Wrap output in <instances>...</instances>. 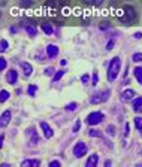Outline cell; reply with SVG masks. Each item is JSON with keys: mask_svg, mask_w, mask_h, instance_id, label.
<instances>
[{"mask_svg": "<svg viewBox=\"0 0 142 167\" xmlns=\"http://www.w3.org/2000/svg\"><path fill=\"white\" fill-rule=\"evenodd\" d=\"M120 70H121V60H120V57H114L108 66V81L114 82L120 73Z\"/></svg>", "mask_w": 142, "mask_h": 167, "instance_id": "cell-1", "label": "cell"}, {"mask_svg": "<svg viewBox=\"0 0 142 167\" xmlns=\"http://www.w3.org/2000/svg\"><path fill=\"white\" fill-rule=\"evenodd\" d=\"M60 166H61L60 161H51V163H50V167H60Z\"/></svg>", "mask_w": 142, "mask_h": 167, "instance_id": "cell-33", "label": "cell"}, {"mask_svg": "<svg viewBox=\"0 0 142 167\" xmlns=\"http://www.w3.org/2000/svg\"><path fill=\"white\" fill-rule=\"evenodd\" d=\"M26 32L30 37H35L37 35V30H36L35 24H26Z\"/></svg>", "mask_w": 142, "mask_h": 167, "instance_id": "cell-15", "label": "cell"}, {"mask_svg": "<svg viewBox=\"0 0 142 167\" xmlns=\"http://www.w3.org/2000/svg\"><path fill=\"white\" fill-rule=\"evenodd\" d=\"M106 133L108 134H111V136H115V127H114V125H108Z\"/></svg>", "mask_w": 142, "mask_h": 167, "instance_id": "cell-28", "label": "cell"}, {"mask_svg": "<svg viewBox=\"0 0 142 167\" xmlns=\"http://www.w3.org/2000/svg\"><path fill=\"white\" fill-rule=\"evenodd\" d=\"M133 75H135L136 81L142 85V67H135V69H133Z\"/></svg>", "mask_w": 142, "mask_h": 167, "instance_id": "cell-17", "label": "cell"}, {"mask_svg": "<svg viewBox=\"0 0 142 167\" xmlns=\"http://www.w3.org/2000/svg\"><path fill=\"white\" fill-rule=\"evenodd\" d=\"M39 166V160H24L21 163V167H37Z\"/></svg>", "mask_w": 142, "mask_h": 167, "instance_id": "cell-16", "label": "cell"}, {"mask_svg": "<svg viewBox=\"0 0 142 167\" xmlns=\"http://www.w3.org/2000/svg\"><path fill=\"white\" fill-rule=\"evenodd\" d=\"M27 133L30 134L29 145H30V146H36V145L39 143V136H37V133L35 131V129H29V131H27Z\"/></svg>", "mask_w": 142, "mask_h": 167, "instance_id": "cell-7", "label": "cell"}, {"mask_svg": "<svg viewBox=\"0 0 142 167\" xmlns=\"http://www.w3.org/2000/svg\"><path fill=\"white\" fill-rule=\"evenodd\" d=\"M88 81H90V76L87 73L81 76V82H82V84H88Z\"/></svg>", "mask_w": 142, "mask_h": 167, "instance_id": "cell-31", "label": "cell"}, {"mask_svg": "<svg viewBox=\"0 0 142 167\" xmlns=\"http://www.w3.org/2000/svg\"><path fill=\"white\" fill-rule=\"evenodd\" d=\"M76 108H78V105H76V103L73 102V103H69V105L66 106V111H75Z\"/></svg>", "mask_w": 142, "mask_h": 167, "instance_id": "cell-29", "label": "cell"}, {"mask_svg": "<svg viewBox=\"0 0 142 167\" xmlns=\"http://www.w3.org/2000/svg\"><path fill=\"white\" fill-rule=\"evenodd\" d=\"M112 48H114V40H111V42H108V43H106V49H108V51H111Z\"/></svg>", "mask_w": 142, "mask_h": 167, "instance_id": "cell-34", "label": "cell"}, {"mask_svg": "<svg viewBox=\"0 0 142 167\" xmlns=\"http://www.w3.org/2000/svg\"><path fill=\"white\" fill-rule=\"evenodd\" d=\"M3 140H5V136L2 134V136H0V148L3 146Z\"/></svg>", "mask_w": 142, "mask_h": 167, "instance_id": "cell-38", "label": "cell"}, {"mask_svg": "<svg viewBox=\"0 0 142 167\" xmlns=\"http://www.w3.org/2000/svg\"><path fill=\"white\" fill-rule=\"evenodd\" d=\"M11 116H12L11 111H5L2 113V116H0V129H5L11 122Z\"/></svg>", "mask_w": 142, "mask_h": 167, "instance_id": "cell-6", "label": "cell"}, {"mask_svg": "<svg viewBox=\"0 0 142 167\" xmlns=\"http://www.w3.org/2000/svg\"><path fill=\"white\" fill-rule=\"evenodd\" d=\"M97 163H99V155L97 154H91L88 157V160H87V163H85V166L93 167V166H97Z\"/></svg>", "mask_w": 142, "mask_h": 167, "instance_id": "cell-11", "label": "cell"}, {"mask_svg": "<svg viewBox=\"0 0 142 167\" xmlns=\"http://www.w3.org/2000/svg\"><path fill=\"white\" fill-rule=\"evenodd\" d=\"M105 166H106V167L111 166V161H109V160H106V161H105Z\"/></svg>", "mask_w": 142, "mask_h": 167, "instance_id": "cell-40", "label": "cell"}, {"mask_svg": "<svg viewBox=\"0 0 142 167\" xmlns=\"http://www.w3.org/2000/svg\"><path fill=\"white\" fill-rule=\"evenodd\" d=\"M6 49H8V40L2 39V40H0V52H5Z\"/></svg>", "mask_w": 142, "mask_h": 167, "instance_id": "cell-21", "label": "cell"}, {"mask_svg": "<svg viewBox=\"0 0 142 167\" xmlns=\"http://www.w3.org/2000/svg\"><path fill=\"white\" fill-rule=\"evenodd\" d=\"M87 145L84 143V142H76V145L73 146V155L76 157V158H81V157H84L85 154H87Z\"/></svg>", "mask_w": 142, "mask_h": 167, "instance_id": "cell-4", "label": "cell"}, {"mask_svg": "<svg viewBox=\"0 0 142 167\" xmlns=\"http://www.w3.org/2000/svg\"><path fill=\"white\" fill-rule=\"evenodd\" d=\"M6 81H8V84H11V85L17 84V81H18V73H17V70H15V69H11V70L8 72Z\"/></svg>", "mask_w": 142, "mask_h": 167, "instance_id": "cell-8", "label": "cell"}, {"mask_svg": "<svg viewBox=\"0 0 142 167\" xmlns=\"http://www.w3.org/2000/svg\"><path fill=\"white\" fill-rule=\"evenodd\" d=\"M135 39H142V33H139V32L135 33Z\"/></svg>", "mask_w": 142, "mask_h": 167, "instance_id": "cell-37", "label": "cell"}, {"mask_svg": "<svg viewBox=\"0 0 142 167\" xmlns=\"http://www.w3.org/2000/svg\"><path fill=\"white\" fill-rule=\"evenodd\" d=\"M6 66H8V61H6L3 57H0V72H2V70H5V69H6Z\"/></svg>", "mask_w": 142, "mask_h": 167, "instance_id": "cell-25", "label": "cell"}, {"mask_svg": "<svg viewBox=\"0 0 142 167\" xmlns=\"http://www.w3.org/2000/svg\"><path fill=\"white\" fill-rule=\"evenodd\" d=\"M97 81H99V75H97V72H94L93 79H91V85H97Z\"/></svg>", "mask_w": 142, "mask_h": 167, "instance_id": "cell-27", "label": "cell"}, {"mask_svg": "<svg viewBox=\"0 0 142 167\" xmlns=\"http://www.w3.org/2000/svg\"><path fill=\"white\" fill-rule=\"evenodd\" d=\"M88 136H90V137H100V131L91 129V130L88 131Z\"/></svg>", "mask_w": 142, "mask_h": 167, "instance_id": "cell-24", "label": "cell"}, {"mask_svg": "<svg viewBox=\"0 0 142 167\" xmlns=\"http://www.w3.org/2000/svg\"><path fill=\"white\" fill-rule=\"evenodd\" d=\"M27 91H29V95H35L36 91H37V87H36V85H30Z\"/></svg>", "mask_w": 142, "mask_h": 167, "instance_id": "cell-26", "label": "cell"}, {"mask_svg": "<svg viewBox=\"0 0 142 167\" xmlns=\"http://www.w3.org/2000/svg\"><path fill=\"white\" fill-rule=\"evenodd\" d=\"M57 54H58V48H57L55 45H48V46H47V55L50 57V58L57 57Z\"/></svg>", "mask_w": 142, "mask_h": 167, "instance_id": "cell-12", "label": "cell"}, {"mask_svg": "<svg viewBox=\"0 0 142 167\" xmlns=\"http://www.w3.org/2000/svg\"><path fill=\"white\" fill-rule=\"evenodd\" d=\"M40 129L43 130V136L47 137V139H51L54 136V131H53V129L47 124V122H40Z\"/></svg>", "mask_w": 142, "mask_h": 167, "instance_id": "cell-9", "label": "cell"}, {"mask_svg": "<svg viewBox=\"0 0 142 167\" xmlns=\"http://www.w3.org/2000/svg\"><path fill=\"white\" fill-rule=\"evenodd\" d=\"M60 66H66V60H60Z\"/></svg>", "mask_w": 142, "mask_h": 167, "instance_id": "cell-39", "label": "cell"}, {"mask_svg": "<svg viewBox=\"0 0 142 167\" xmlns=\"http://www.w3.org/2000/svg\"><path fill=\"white\" fill-rule=\"evenodd\" d=\"M133 122H135V127H136V130H138V131H142V116H136V118L133 119Z\"/></svg>", "mask_w": 142, "mask_h": 167, "instance_id": "cell-20", "label": "cell"}, {"mask_svg": "<svg viewBox=\"0 0 142 167\" xmlns=\"http://www.w3.org/2000/svg\"><path fill=\"white\" fill-rule=\"evenodd\" d=\"M103 3V0H93V5H96V6H100Z\"/></svg>", "mask_w": 142, "mask_h": 167, "instance_id": "cell-36", "label": "cell"}, {"mask_svg": "<svg viewBox=\"0 0 142 167\" xmlns=\"http://www.w3.org/2000/svg\"><path fill=\"white\" fill-rule=\"evenodd\" d=\"M79 127H81V121L76 119V122H75V125H73V133H78V131H79Z\"/></svg>", "mask_w": 142, "mask_h": 167, "instance_id": "cell-30", "label": "cell"}, {"mask_svg": "<svg viewBox=\"0 0 142 167\" xmlns=\"http://www.w3.org/2000/svg\"><path fill=\"white\" fill-rule=\"evenodd\" d=\"M0 17H2V12H0Z\"/></svg>", "mask_w": 142, "mask_h": 167, "instance_id": "cell-41", "label": "cell"}, {"mask_svg": "<svg viewBox=\"0 0 142 167\" xmlns=\"http://www.w3.org/2000/svg\"><path fill=\"white\" fill-rule=\"evenodd\" d=\"M124 136H129V133H130V125L129 124H126V127H124Z\"/></svg>", "mask_w": 142, "mask_h": 167, "instance_id": "cell-35", "label": "cell"}, {"mask_svg": "<svg viewBox=\"0 0 142 167\" xmlns=\"http://www.w3.org/2000/svg\"><path fill=\"white\" fill-rule=\"evenodd\" d=\"M123 17H121V21L123 22H133L135 18H136V11L133 9V6H130V5H126L124 8H123Z\"/></svg>", "mask_w": 142, "mask_h": 167, "instance_id": "cell-2", "label": "cell"}, {"mask_svg": "<svg viewBox=\"0 0 142 167\" xmlns=\"http://www.w3.org/2000/svg\"><path fill=\"white\" fill-rule=\"evenodd\" d=\"M53 73H54V69H53V67H48V69H45V75H47V76H51Z\"/></svg>", "mask_w": 142, "mask_h": 167, "instance_id": "cell-32", "label": "cell"}, {"mask_svg": "<svg viewBox=\"0 0 142 167\" xmlns=\"http://www.w3.org/2000/svg\"><path fill=\"white\" fill-rule=\"evenodd\" d=\"M133 99H135V91L133 90H124L121 93V100H124V102H130Z\"/></svg>", "mask_w": 142, "mask_h": 167, "instance_id": "cell-10", "label": "cell"}, {"mask_svg": "<svg viewBox=\"0 0 142 167\" xmlns=\"http://www.w3.org/2000/svg\"><path fill=\"white\" fill-rule=\"evenodd\" d=\"M108 97H109V91L108 90H103L102 93L99 94H94L91 99H90V102H91V105H97V103H103V102H106Z\"/></svg>", "mask_w": 142, "mask_h": 167, "instance_id": "cell-5", "label": "cell"}, {"mask_svg": "<svg viewBox=\"0 0 142 167\" xmlns=\"http://www.w3.org/2000/svg\"><path fill=\"white\" fill-rule=\"evenodd\" d=\"M103 113L102 112H91L88 116H87V124L90 125H97V124H100L102 121H103Z\"/></svg>", "mask_w": 142, "mask_h": 167, "instance_id": "cell-3", "label": "cell"}, {"mask_svg": "<svg viewBox=\"0 0 142 167\" xmlns=\"http://www.w3.org/2000/svg\"><path fill=\"white\" fill-rule=\"evenodd\" d=\"M19 66H21V69L24 70V76H30V75H32L33 69H32V66H30L29 63H26V61H21V63H19Z\"/></svg>", "mask_w": 142, "mask_h": 167, "instance_id": "cell-13", "label": "cell"}, {"mask_svg": "<svg viewBox=\"0 0 142 167\" xmlns=\"http://www.w3.org/2000/svg\"><path fill=\"white\" fill-rule=\"evenodd\" d=\"M132 60H133L135 63H142V52H136V54H133Z\"/></svg>", "mask_w": 142, "mask_h": 167, "instance_id": "cell-22", "label": "cell"}, {"mask_svg": "<svg viewBox=\"0 0 142 167\" xmlns=\"http://www.w3.org/2000/svg\"><path fill=\"white\" fill-rule=\"evenodd\" d=\"M133 111L136 113H142V97H138L133 100Z\"/></svg>", "mask_w": 142, "mask_h": 167, "instance_id": "cell-14", "label": "cell"}, {"mask_svg": "<svg viewBox=\"0 0 142 167\" xmlns=\"http://www.w3.org/2000/svg\"><path fill=\"white\" fill-rule=\"evenodd\" d=\"M63 76H64V70H60V72H57V73L53 76V81L54 82H55V81H60Z\"/></svg>", "mask_w": 142, "mask_h": 167, "instance_id": "cell-23", "label": "cell"}, {"mask_svg": "<svg viewBox=\"0 0 142 167\" xmlns=\"http://www.w3.org/2000/svg\"><path fill=\"white\" fill-rule=\"evenodd\" d=\"M9 97H11V94L8 93L6 90H2V91H0V103H5Z\"/></svg>", "mask_w": 142, "mask_h": 167, "instance_id": "cell-19", "label": "cell"}, {"mask_svg": "<svg viewBox=\"0 0 142 167\" xmlns=\"http://www.w3.org/2000/svg\"><path fill=\"white\" fill-rule=\"evenodd\" d=\"M40 27H42V30H43V32H45L48 36H50V35H53L54 30H53V27H51L48 22H42V24H40Z\"/></svg>", "mask_w": 142, "mask_h": 167, "instance_id": "cell-18", "label": "cell"}]
</instances>
